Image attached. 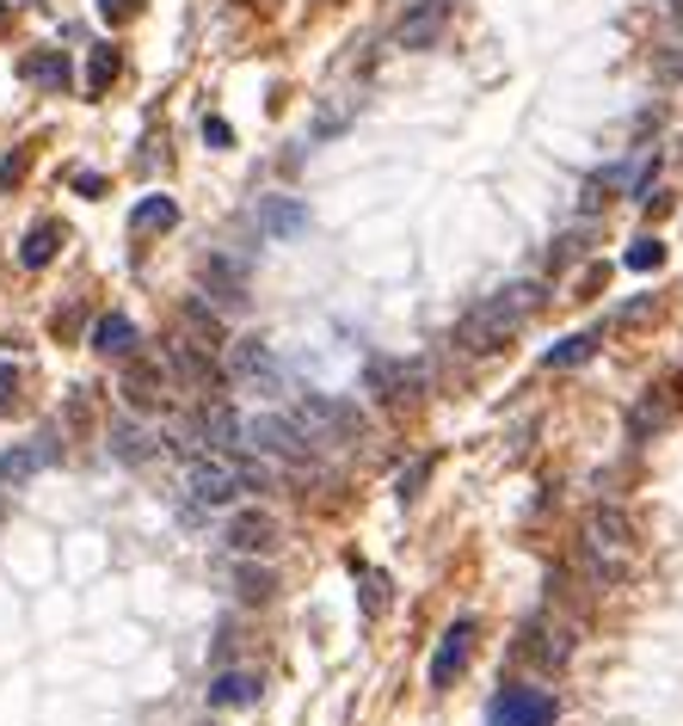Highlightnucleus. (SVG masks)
I'll return each mask as SVG.
<instances>
[{
  "label": "nucleus",
  "mask_w": 683,
  "mask_h": 726,
  "mask_svg": "<svg viewBox=\"0 0 683 726\" xmlns=\"http://www.w3.org/2000/svg\"><path fill=\"white\" fill-rule=\"evenodd\" d=\"M542 302H548V283H536V278L505 283L499 295H486L481 309L462 314V326H456V345H462V351H474V357L499 351L505 339H517V333H524V321L542 309Z\"/></svg>",
  "instance_id": "1"
},
{
  "label": "nucleus",
  "mask_w": 683,
  "mask_h": 726,
  "mask_svg": "<svg viewBox=\"0 0 683 726\" xmlns=\"http://www.w3.org/2000/svg\"><path fill=\"white\" fill-rule=\"evenodd\" d=\"M295 425L314 437V449H326V444H358L370 425H363V413L351 401H333V394H302L295 401Z\"/></svg>",
  "instance_id": "2"
},
{
  "label": "nucleus",
  "mask_w": 683,
  "mask_h": 726,
  "mask_svg": "<svg viewBox=\"0 0 683 726\" xmlns=\"http://www.w3.org/2000/svg\"><path fill=\"white\" fill-rule=\"evenodd\" d=\"M240 449H247V456H278V462H309L314 437L295 425V413L290 418L253 413V418H240Z\"/></svg>",
  "instance_id": "3"
},
{
  "label": "nucleus",
  "mask_w": 683,
  "mask_h": 726,
  "mask_svg": "<svg viewBox=\"0 0 683 726\" xmlns=\"http://www.w3.org/2000/svg\"><path fill=\"white\" fill-rule=\"evenodd\" d=\"M172 370H167V351H148V357H124V401L130 413H160L172 401Z\"/></svg>",
  "instance_id": "4"
},
{
  "label": "nucleus",
  "mask_w": 683,
  "mask_h": 726,
  "mask_svg": "<svg viewBox=\"0 0 683 726\" xmlns=\"http://www.w3.org/2000/svg\"><path fill=\"white\" fill-rule=\"evenodd\" d=\"M186 493H191V505L222 511V505H234V493H247V487H240V468H234L228 456H191L186 462Z\"/></svg>",
  "instance_id": "5"
},
{
  "label": "nucleus",
  "mask_w": 683,
  "mask_h": 726,
  "mask_svg": "<svg viewBox=\"0 0 683 726\" xmlns=\"http://www.w3.org/2000/svg\"><path fill=\"white\" fill-rule=\"evenodd\" d=\"M363 388H370L376 401H389V406H413L425 394V364L419 357H370Z\"/></svg>",
  "instance_id": "6"
},
{
  "label": "nucleus",
  "mask_w": 683,
  "mask_h": 726,
  "mask_svg": "<svg viewBox=\"0 0 683 726\" xmlns=\"http://www.w3.org/2000/svg\"><path fill=\"white\" fill-rule=\"evenodd\" d=\"M160 351H167V370H172V382H179V394H191V401H203V406L222 401V370H216V357L191 351L186 339H167Z\"/></svg>",
  "instance_id": "7"
},
{
  "label": "nucleus",
  "mask_w": 683,
  "mask_h": 726,
  "mask_svg": "<svg viewBox=\"0 0 683 726\" xmlns=\"http://www.w3.org/2000/svg\"><path fill=\"white\" fill-rule=\"evenodd\" d=\"M172 339H186L191 351H203V357L228 351V326H222V314L210 309V295H186V302H179V314H172Z\"/></svg>",
  "instance_id": "8"
},
{
  "label": "nucleus",
  "mask_w": 683,
  "mask_h": 726,
  "mask_svg": "<svg viewBox=\"0 0 683 726\" xmlns=\"http://www.w3.org/2000/svg\"><path fill=\"white\" fill-rule=\"evenodd\" d=\"M228 382L278 394L283 376H278V357H271V345H265V339H234V345H228Z\"/></svg>",
  "instance_id": "9"
},
{
  "label": "nucleus",
  "mask_w": 683,
  "mask_h": 726,
  "mask_svg": "<svg viewBox=\"0 0 683 726\" xmlns=\"http://www.w3.org/2000/svg\"><path fill=\"white\" fill-rule=\"evenodd\" d=\"M628 548H635V524H628L616 505H591V511H585V555L622 560Z\"/></svg>",
  "instance_id": "10"
},
{
  "label": "nucleus",
  "mask_w": 683,
  "mask_h": 726,
  "mask_svg": "<svg viewBox=\"0 0 683 726\" xmlns=\"http://www.w3.org/2000/svg\"><path fill=\"white\" fill-rule=\"evenodd\" d=\"M486 721H493V726H555L560 721V702L548 690H505Z\"/></svg>",
  "instance_id": "11"
},
{
  "label": "nucleus",
  "mask_w": 683,
  "mask_h": 726,
  "mask_svg": "<svg viewBox=\"0 0 683 726\" xmlns=\"http://www.w3.org/2000/svg\"><path fill=\"white\" fill-rule=\"evenodd\" d=\"M524 652L529 664H542V671H555V664H567V652H573V628L567 622H555V616H536L524 628Z\"/></svg>",
  "instance_id": "12"
},
{
  "label": "nucleus",
  "mask_w": 683,
  "mask_h": 726,
  "mask_svg": "<svg viewBox=\"0 0 683 726\" xmlns=\"http://www.w3.org/2000/svg\"><path fill=\"white\" fill-rule=\"evenodd\" d=\"M444 25H450V7H444V0H419V7L394 25V49H432L437 37H444Z\"/></svg>",
  "instance_id": "13"
},
{
  "label": "nucleus",
  "mask_w": 683,
  "mask_h": 726,
  "mask_svg": "<svg viewBox=\"0 0 683 726\" xmlns=\"http://www.w3.org/2000/svg\"><path fill=\"white\" fill-rule=\"evenodd\" d=\"M203 290L216 295L222 309H247V265L234 253H210L203 259Z\"/></svg>",
  "instance_id": "14"
},
{
  "label": "nucleus",
  "mask_w": 683,
  "mask_h": 726,
  "mask_svg": "<svg viewBox=\"0 0 683 726\" xmlns=\"http://www.w3.org/2000/svg\"><path fill=\"white\" fill-rule=\"evenodd\" d=\"M228 548H234V555H247V560L271 555V548H278V524H271V511H234V517H228Z\"/></svg>",
  "instance_id": "15"
},
{
  "label": "nucleus",
  "mask_w": 683,
  "mask_h": 726,
  "mask_svg": "<svg viewBox=\"0 0 683 726\" xmlns=\"http://www.w3.org/2000/svg\"><path fill=\"white\" fill-rule=\"evenodd\" d=\"M56 456H63V444H56V437H32V444H19V449H0V487L44 474Z\"/></svg>",
  "instance_id": "16"
},
{
  "label": "nucleus",
  "mask_w": 683,
  "mask_h": 726,
  "mask_svg": "<svg viewBox=\"0 0 683 726\" xmlns=\"http://www.w3.org/2000/svg\"><path fill=\"white\" fill-rule=\"evenodd\" d=\"M468 652H474V622H456L450 634H444V647H437V659H432V690H450V678L468 664Z\"/></svg>",
  "instance_id": "17"
},
{
  "label": "nucleus",
  "mask_w": 683,
  "mask_h": 726,
  "mask_svg": "<svg viewBox=\"0 0 683 726\" xmlns=\"http://www.w3.org/2000/svg\"><path fill=\"white\" fill-rule=\"evenodd\" d=\"M259 671H216L210 678V708H259Z\"/></svg>",
  "instance_id": "18"
},
{
  "label": "nucleus",
  "mask_w": 683,
  "mask_h": 726,
  "mask_svg": "<svg viewBox=\"0 0 683 726\" xmlns=\"http://www.w3.org/2000/svg\"><path fill=\"white\" fill-rule=\"evenodd\" d=\"M105 444H111V456H117V462H148V456H155V444H160V437H155V432H142L136 418H111Z\"/></svg>",
  "instance_id": "19"
},
{
  "label": "nucleus",
  "mask_w": 683,
  "mask_h": 726,
  "mask_svg": "<svg viewBox=\"0 0 683 726\" xmlns=\"http://www.w3.org/2000/svg\"><path fill=\"white\" fill-rule=\"evenodd\" d=\"M309 228V210L295 198H265L259 203V234H271V241H290V234Z\"/></svg>",
  "instance_id": "20"
},
{
  "label": "nucleus",
  "mask_w": 683,
  "mask_h": 726,
  "mask_svg": "<svg viewBox=\"0 0 683 726\" xmlns=\"http://www.w3.org/2000/svg\"><path fill=\"white\" fill-rule=\"evenodd\" d=\"M19 75L32 80V87H44V93H63L68 87V56L63 49H32V56L19 63Z\"/></svg>",
  "instance_id": "21"
},
{
  "label": "nucleus",
  "mask_w": 683,
  "mask_h": 726,
  "mask_svg": "<svg viewBox=\"0 0 683 726\" xmlns=\"http://www.w3.org/2000/svg\"><path fill=\"white\" fill-rule=\"evenodd\" d=\"M351 118H358V99H321L309 118V142H333L351 130Z\"/></svg>",
  "instance_id": "22"
},
{
  "label": "nucleus",
  "mask_w": 683,
  "mask_h": 726,
  "mask_svg": "<svg viewBox=\"0 0 683 726\" xmlns=\"http://www.w3.org/2000/svg\"><path fill=\"white\" fill-rule=\"evenodd\" d=\"M63 222H37L32 234H25V241H19V265H32V271H44L49 259H56V253H63Z\"/></svg>",
  "instance_id": "23"
},
{
  "label": "nucleus",
  "mask_w": 683,
  "mask_h": 726,
  "mask_svg": "<svg viewBox=\"0 0 683 726\" xmlns=\"http://www.w3.org/2000/svg\"><path fill=\"white\" fill-rule=\"evenodd\" d=\"M93 351L99 357H136V326H130L124 314H105V321L93 326Z\"/></svg>",
  "instance_id": "24"
},
{
  "label": "nucleus",
  "mask_w": 683,
  "mask_h": 726,
  "mask_svg": "<svg viewBox=\"0 0 683 726\" xmlns=\"http://www.w3.org/2000/svg\"><path fill=\"white\" fill-rule=\"evenodd\" d=\"M172 222H179V203L160 191V198H142V203H136L130 228H136V234H155V228H172Z\"/></svg>",
  "instance_id": "25"
},
{
  "label": "nucleus",
  "mask_w": 683,
  "mask_h": 726,
  "mask_svg": "<svg viewBox=\"0 0 683 726\" xmlns=\"http://www.w3.org/2000/svg\"><path fill=\"white\" fill-rule=\"evenodd\" d=\"M597 345H604V333H597V326H591V333H573V339H560L555 351H548V370H573V364H585Z\"/></svg>",
  "instance_id": "26"
},
{
  "label": "nucleus",
  "mask_w": 683,
  "mask_h": 726,
  "mask_svg": "<svg viewBox=\"0 0 683 726\" xmlns=\"http://www.w3.org/2000/svg\"><path fill=\"white\" fill-rule=\"evenodd\" d=\"M271 591H278L271 567H253V560H247V567H234V597H240V603H265Z\"/></svg>",
  "instance_id": "27"
},
{
  "label": "nucleus",
  "mask_w": 683,
  "mask_h": 726,
  "mask_svg": "<svg viewBox=\"0 0 683 726\" xmlns=\"http://www.w3.org/2000/svg\"><path fill=\"white\" fill-rule=\"evenodd\" d=\"M622 265H628V271H659V265H665V241H659V234H640V241H628Z\"/></svg>",
  "instance_id": "28"
},
{
  "label": "nucleus",
  "mask_w": 683,
  "mask_h": 726,
  "mask_svg": "<svg viewBox=\"0 0 683 726\" xmlns=\"http://www.w3.org/2000/svg\"><path fill=\"white\" fill-rule=\"evenodd\" d=\"M111 80H117V49H93V63H87V93H105Z\"/></svg>",
  "instance_id": "29"
},
{
  "label": "nucleus",
  "mask_w": 683,
  "mask_h": 726,
  "mask_svg": "<svg viewBox=\"0 0 683 726\" xmlns=\"http://www.w3.org/2000/svg\"><path fill=\"white\" fill-rule=\"evenodd\" d=\"M585 241H591V216L579 222V228H567V234L555 241V271H560V265H573L579 253H585Z\"/></svg>",
  "instance_id": "30"
},
{
  "label": "nucleus",
  "mask_w": 683,
  "mask_h": 726,
  "mask_svg": "<svg viewBox=\"0 0 683 726\" xmlns=\"http://www.w3.org/2000/svg\"><path fill=\"white\" fill-rule=\"evenodd\" d=\"M628 425H635V437L659 432V425H665V401H640V406H635V418H628Z\"/></svg>",
  "instance_id": "31"
},
{
  "label": "nucleus",
  "mask_w": 683,
  "mask_h": 726,
  "mask_svg": "<svg viewBox=\"0 0 683 726\" xmlns=\"http://www.w3.org/2000/svg\"><path fill=\"white\" fill-rule=\"evenodd\" d=\"M425 480H432V462H413V468L401 474V499H419V487H425Z\"/></svg>",
  "instance_id": "32"
},
{
  "label": "nucleus",
  "mask_w": 683,
  "mask_h": 726,
  "mask_svg": "<svg viewBox=\"0 0 683 726\" xmlns=\"http://www.w3.org/2000/svg\"><path fill=\"white\" fill-rule=\"evenodd\" d=\"M203 142H210V148H234V130L222 124V118H203Z\"/></svg>",
  "instance_id": "33"
},
{
  "label": "nucleus",
  "mask_w": 683,
  "mask_h": 726,
  "mask_svg": "<svg viewBox=\"0 0 683 726\" xmlns=\"http://www.w3.org/2000/svg\"><path fill=\"white\" fill-rule=\"evenodd\" d=\"M647 314H652V295H635V302H628V309H622L616 321H622V326H640Z\"/></svg>",
  "instance_id": "34"
},
{
  "label": "nucleus",
  "mask_w": 683,
  "mask_h": 726,
  "mask_svg": "<svg viewBox=\"0 0 683 726\" xmlns=\"http://www.w3.org/2000/svg\"><path fill=\"white\" fill-rule=\"evenodd\" d=\"M13 394H19V370L13 364H0V406H13Z\"/></svg>",
  "instance_id": "35"
},
{
  "label": "nucleus",
  "mask_w": 683,
  "mask_h": 726,
  "mask_svg": "<svg viewBox=\"0 0 683 726\" xmlns=\"http://www.w3.org/2000/svg\"><path fill=\"white\" fill-rule=\"evenodd\" d=\"M75 191H80V198H99V191H105V179H99V172H75Z\"/></svg>",
  "instance_id": "36"
},
{
  "label": "nucleus",
  "mask_w": 683,
  "mask_h": 726,
  "mask_svg": "<svg viewBox=\"0 0 683 726\" xmlns=\"http://www.w3.org/2000/svg\"><path fill=\"white\" fill-rule=\"evenodd\" d=\"M99 13H105V19H130V13H136V0H99Z\"/></svg>",
  "instance_id": "37"
},
{
  "label": "nucleus",
  "mask_w": 683,
  "mask_h": 726,
  "mask_svg": "<svg viewBox=\"0 0 683 726\" xmlns=\"http://www.w3.org/2000/svg\"><path fill=\"white\" fill-rule=\"evenodd\" d=\"M19 172H25V155H13L7 167H0V186H19Z\"/></svg>",
  "instance_id": "38"
},
{
  "label": "nucleus",
  "mask_w": 683,
  "mask_h": 726,
  "mask_svg": "<svg viewBox=\"0 0 683 726\" xmlns=\"http://www.w3.org/2000/svg\"><path fill=\"white\" fill-rule=\"evenodd\" d=\"M0 19H7V7H0Z\"/></svg>",
  "instance_id": "39"
}]
</instances>
